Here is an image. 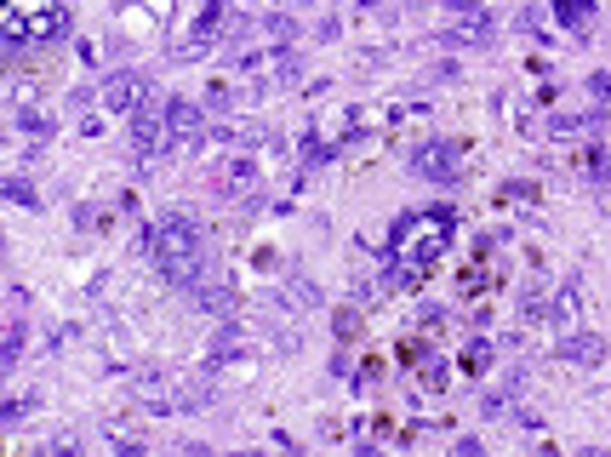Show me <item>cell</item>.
<instances>
[{
    "label": "cell",
    "instance_id": "3957f363",
    "mask_svg": "<svg viewBox=\"0 0 611 457\" xmlns=\"http://www.w3.org/2000/svg\"><path fill=\"white\" fill-rule=\"evenodd\" d=\"M560 18H566V23H583V0H560Z\"/></svg>",
    "mask_w": 611,
    "mask_h": 457
},
{
    "label": "cell",
    "instance_id": "6da1fadb",
    "mask_svg": "<svg viewBox=\"0 0 611 457\" xmlns=\"http://www.w3.org/2000/svg\"><path fill=\"white\" fill-rule=\"evenodd\" d=\"M446 246H452V218H446V212H423V218H406V223H400L395 258L417 275V269H429Z\"/></svg>",
    "mask_w": 611,
    "mask_h": 457
},
{
    "label": "cell",
    "instance_id": "7a4b0ae2",
    "mask_svg": "<svg viewBox=\"0 0 611 457\" xmlns=\"http://www.w3.org/2000/svg\"><path fill=\"white\" fill-rule=\"evenodd\" d=\"M58 23H63L58 0H6V35L46 40V35H58Z\"/></svg>",
    "mask_w": 611,
    "mask_h": 457
}]
</instances>
